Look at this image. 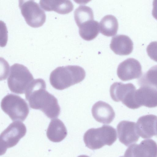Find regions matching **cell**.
Segmentation results:
<instances>
[{
	"label": "cell",
	"instance_id": "cell-1",
	"mask_svg": "<svg viewBox=\"0 0 157 157\" xmlns=\"http://www.w3.org/2000/svg\"><path fill=\"white\" fill-rule=\"evenodd\" d=\"M25 94L31 108L40 110L51 119L59 115L60 108L57 99L46 90V83L43 79H34Z\"/></svg>",
	"mask_w": 157,
	"mask_h": 157
},
{
	"label": "cell",
	"instance_id": "cell-2",
	"mask_svg": "<svg viewBox=\"0 0 157 157\" xmlns=\"http://www.w3.org/2000/svg\"><path fill=\"white\" fill-rule=\"evenodd\" d=\"M86 72L82 67L77 65L59 67L51 73L49 81L55 89L62 90L82 81Z\"/></svg>",
	"mask_w": 157,
	"mask_h": 157
},
{
	"label": "cell",
	"instance_id": "cell-3",
	"mask_svg": "<svg viewBox=\"0 0 157 157\" xmlns=\"http://www.w3.org/2000/svg\"><path fill=\"white\" fill-rule=\"evenodd\" d=\"M117 138L115 129L108 125L90 128L85 132L83 136L86 146L92 150L100 149L105 145L111 146Z\"/></svg>",
	"mask_w": 157,
	"mask_h": 157
},
{
	"label": "cell",
	"instance_id": "cell-4",
	"mask_svg": "<svg viewBox=\"0 0 157 157\" xmlns=\"http://www.w3.org/2000/svg\"><path fill=\"white\" fill-rule=\"evenodd\" d=\"M34 80L32 75L26 67L16 63L10 67L7 79L8 86L12 92L23 94Z\"/></svg>",
	"mask_w": 157,
	"mask_h": 157
},
{
	"label": "cell",
	"instance_id": "cell-5",
	"mask_svg": "<svg viewBox=\"0 0 157 157\" xmlns=\"http://www.w3.org/2000/svg\"><path fill=\"white\" fill-rule=\"evenodd\" d=\"M1 106L13 121H24L29 112L25 101L19 96L12 94H7L2 98Z\"/></svg>",
	"mask_w": 157,
	"mask_h": 157
},
{
	"label": "cell",
	"instance_id": "cell-6",
	"mask_svg": "<svg viewBox=\"0 0 157 157\" xmlns=\"http://www.w3.org/2000/svg\"><path fill=\"white\" fill-rule=\"evenodd\" d=\"M19 6L22 15L30 26L39 27L45 22L46 16L44 11L34 1L19 0Z\"/></svg>",
	"mask_w": 157,
	"mask_h": 157
},
{
	"label": "cell",
	"instance_id": "cell-7",
	"mask_svg": "<svg viewBox=\"0 0 157 157\" xmlns=\"http://www.w3.org/2000/svg\"><path fill=\"white\" fill-rule=\"evenodd\" d=\"M26 132V128L22 122L14 121L11 123L0 135L1 155L7 149L16 145Z\"/></svg>",
	"mask_w": 157,
	"mask_h": 157
},
{
	"label": "cell",
	"instance_id": "cell-8",
	"mask_svg": "<svg viewBox=\"0 0 157 157\" xmlns=\"http://www.w3.org/2000/svg\"><path fill=\"white\" fill-rule=\"evenodd\" d=\"M135 86L132 83L124 84L121 82H115L110 86V94L114 101H121L128 108L138 109L135 101Z\"/></svg>",
	"mask_w": 157,
	"mask_h": 157
},
{
	"label": "cell",
	"instance_id": "cell-9",
	"mask_svg": "<svg viewBox=\"0 0 157 157\" xmlns=\"http://www.w3.org/2000/svg\"><path fill=\"white\" fill-rule=\"evenodd\" d=\"M124 157H157V144L152 139H146L139 144L129 146Z\"/></svg>",
	"mask_w": 157,
	"mask_h": 157
},
{
	"label": "cell",
	"instance_id": "cell-10",
	"mask_svg": "<svg viewBox=\"0 0 157 157\" xmlns=\"http://www.w3.org/2000/svg\"><path fill=\"white\" fill-rule=\"evenodd\" d=\"M117 74L119 78L124 81L140 78L142 75L141 66L136 59L128 58L119 65Z\"/></svg>",
	"mask_w": 157,
	"mask_h": 157
},
{
	"label": "cell",
	"instance_id": "cell-11",
	"mask_svg": "<svg viewBox=\"0 0 157 157\" xmlns=\"http://www.w3.org/2000/svg\"><path fill=\"white\" fill-rule=\"evenodd\" d=\"M117 130L120 141L126 146L136 143L139 140L140 136L135 122L121 121L117 125Z\"/></svg>",
	"mask_w": 157,
	"mask_h": 157
},
{
	"label": "cell",
	"instance_id": "cell-12",
	"mask_svg": "<svg viewBox=\"0 0 157 157\" xmlns=\"http://www.w3.org/2000/svg\"><path fill=\"white\" fill-rule=\"evenodd\" d=\"M135 101L138 108L142 106L151 108L157 106V90L150 86L143 85L136 90Z\"/></svg>",
	"mask_w": 157,
	"mask_h": 157
},
{
	"label": "cell",
	"instance_id": "cell-13",
	"mask_svg": "<svg viewBox=\"0 0 157 157\" xmlns=\"http://www.w3.org/2000/svg\"><path fill=\"white\" fill-rule=\"evenodd\" d=\"M137 132L142 138H149L157 136V116L148 114L139 118L136 123Z\"/></svg>",
	"mask_w": 157,
	"mask_h": 157
},
{
	"label": "cell",
	"instance_id": "cell-14",
	"mask_svg": "<svg viewBox=\"0 0 157 157\" xmlns=\"http://www.w3.org/2000/svg\"><path fill=\"white\" fill-rule=\"evenodd\" d=\"M91 112L93 116L97 121L105 124L110 123L115 115L111 106L101 101L96 102L93 105Z\"/></svg>",
	"mask_w": 157,
	"mask_h": 157
},
{
	"label": "cell",
	"instance_id": "cell-15",
	"mask_svg": "<svg viewBox=\"0 0 157 157\" xmlns=\"http://www.w3.org/2000/svg\"><path fill=\"white\" fill-rule=\"evenodd\" d=\"M110 47L117 55H128L130 54L133 50V43L128 36L118 35L112 38Z\"/></svg>",
	"mask_w": 157,
	"mask_h": 157
},
{
	"label": "cell",
	"instance_id": "cell-16",
	"mask_svg": "<svg viewBox=\"0 0 157 157\" xmlns=\"http://www.w3.org/2000/svg\"><path fill=\"white\" fill-rule=\"evenodd\" d=\"M46 134L51 141L59 142L67 136V131L63 122L60 119L56 118L51 120L47 129Z\"/></svg>",
	"mask_w": 157,
	"mask_h": 157
},
{
	"label": "cell",
	"instance_id": "cell-17",
	"mask_svg": "<svg viewBox=\"0 0 157 157\" xmlns=\"http://www.w3.org/2000/svg\"><path fill=\"white\" fill-rule=\"evenodd\" d=\"M39 3L45 11H54L61 14H67L74 9V5L70 0H40Z\"/></svg>",
	"mask_w": 157,
	"mask_h": 157
},
{
	"label": "cell",
	"instance_id": "cell-18",
	"mask_svg": "<svg viewBox=\"0 0 157 157\" xmlns=\"http://www.w3.org/2000/svg\"><path fill=\"white\" fill-rule=\"evenodd\" d=\"M100 33L107 36L115 35L118 29V23L116 18L112 15L105 16L99 24Z\"/></svg>",
	"mask_w": 157,
	"mask_h": 157
},
{
	"label": "cell",
	"instance_id": "cell-19",
	"mask_svg": "<svg viewBox=\"0 0 157 157\" xmlns=\"http://www.w3.org/2000/svg\"><path fill=\"white\" fill-rule=\"evenodd\" d=\"M78 28L79 35L86 40L90 41L94 39L99 33V23L94 20L89 21Z\"/></svg>",
	"mask_w": 157,
	"mask_h": 157
},
{
	"label": "cell",
	"instance_id": "cell-20",
	"mask_svg": "<svg viewBox=\"0 0 157 157\" xmlns=\"http://www.w3.org/2000/svg\"><path fill=\"white\" fill-rule=\"evenodd\" d=\"M74 18L79 27L84 23L94 20V14L92 9L85 5L79 6L74 11Z\"/></svg>",
	"mask_w": 157,
	"mask_h": 157
},
{
	"label": "cell",
	"instance_id": "cell-21",
	"mask_svg": "<svg viewBox=\"0 0 157 157\" xmlns=\"http://www.w3.org/2000/svg\"><path fill=\"white\" fill-rule=\"evenodd\" d=\"M140 78L138 81L139 86H148L157 90V65L151 67Z\"/></svg>",
	"mask_w": 157,
	"mask_h": 157
},
{
	"label": "cell",
	"instance_id": "cell-22",
	"mask_svg": "<svg viewBox=\"0 0 157 157\" xmlns=\"http://www.w3.org/2000/svg\"><path fill=\"white\" fill-rule=\"evenodd\" d=\"M146 51L149 57L157 62V41L151 42L147 47Z\"/></svg>",
	"mask_w": 157,
	"mask_h": 157
},
{
	"label": "cell",
	"instance_id": "cell-23",
	"mask_svg": "<svg viewBox=\"0 0 157 157\" xmlns=\"http://www.w3.org/2000/svg\"><path fill=\"white\" fill-rule=\"evenodd\" d=\"M152 14L154 18L157 20V0H154L153 2Z\"/></svg>",
	"mask_w": 157,
	"mask_h": 157
},
{
	"label": "cell",
	"instance_id": "cell-24",
	"mask_svg": "<svg viewBox=\"0 0 157 157\" xmlns=\"http://www.w3.org/2000/svg\"><path fill=\"white\" fill-rule=\"evenodd\" d=\"M78 157H90L89 156L85 155H82L78 156Z\"/></svg>",
	"mask_w": 157,
	"mask_h": 157
},
{
	"label": "cell",
	"instance_id": "cell-25",
	"mask_svg": "<svg viewBox=\"0 0 157 157\" xmlns=\"http://www.w3.org/2000/svg\"><path fill=\"white\" fill-rule=\"evenodd\" d=\"M124 157V156H121V157Z\"/></svg>",
	"mask_w": 157,
	"mask_h": 157
}]
</instances>
